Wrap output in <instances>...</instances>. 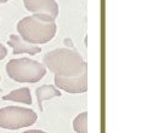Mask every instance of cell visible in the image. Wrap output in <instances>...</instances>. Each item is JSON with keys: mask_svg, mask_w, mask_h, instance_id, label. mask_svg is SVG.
Segmentation results:
<instances>
[{"mask_svg": "<svg viewBox=\"0 0 147 133\" xmlns=\"http://www.w3.org/2000/svg\"><path fill=\"white\" fill-rule=\"evenodd\" d=\"M73 130L77 133H88V113H80L73 121Z\"/></svg>", "mask_w": 147, "mask_h": 133, "instance_id": "obj_10", "label": "cell"}, {"mask_svg": "<svg viewBox=\"0 0 147 133\" xmlns=\"http://www.w3.org/2000/svg\"><path fill=\"white\" fill-rule=\"evenodd\" d=\"M3 100H11V102H18L30 105L32 104V96H30V90L28 87H22L18 90L10 92L6 96H3Z\"/></svg>", "mask_w": 147, "mask_h": 133, "instance_id": "obj_9", "label": "cell"}, {"mask_svg": "<svg viewBox=\"0 0 147 133\" xmlns=\"http://www.w3.org/2000/svg\"><path fill=\"white\" fill-rule=\"evenodd\" d=\"M38 115L34 110L22 106H5L0 109V127L5 130H20L35 124Z\"/></svg>", "mask_w": 147, "mask_h": 133, "instance_id": "obj_4", "label": "cell"}, {"mask_svg": "<svg viewBox=\"0 0 147 133\" xmlns=\"http://www.w3.org/2000/svg\"><path fill=\"white\" fill-rule=\"evenodd\" d=\"M23 133H46V132L41 131V130H29V131H26Z\"/></svg>", "mask_w": 147, "mask_h": 133, "instance_id": "obj_12", "label": "cell"}, {"mask_svg": "<svg viewBox=\"0 0 147 133\" xmlns=\"http://www.w3.org/2000/svg\"><path fill=\"white\" fill-rule=\"evenodd\" d=\"M17 31L26 42L32 45H41L48 44L55 38L57 25L54 18L33 15L20 21L17 23Z\"/></svg>", "mask_w": 147, "mask_h": 133, "instance_id": "obj_2", "label": "cell"}, {"mask_svg": "<svg viewBox=\"0 0 147 133\" xmlns=\"http://www.w3.org/2000/svg\"><path fill=\"white\" fill-rule=\"evenodd\" d=\"M6 56H7V49L4 45L0 44V61H3Z\"/></svg>", "mask_w": 147, "mask_h": 133, "instance_id": "obj_11", "label": "cell"}, {"mask_svg": "<svg viewBox=\"0 0 147 133\" xmlns=\"http://www.w3.org/2000/svg\"><path fill=\"white\" fill-rule=\"evenodd\" d=\"M6 73L16 82L34 84L45 76L46 68L30 58H17L11 59L6 64Z\"/></svg>", "mask_w": 147, "mask_h": 133, "instance_id": "obj_3", "label": "cell"}, {"mask_svg": "<svg viewBox=\"0 0 147 133\" xmlns=\"http://www.w3.org/2000/svg\"><path fill=\"white\" fill-rule=\"evenodd\" d=\"M23 5L33 15L48 16L54 19L59 16V4L56 0H23Z\"/></svg>", "mask_w": 147, "mask_h": 133, "instance_id": "obj_6", "label": "cell"}, {"mask_svg": "<svg viewBox=\"0 0 147 133\" xmlns=\"http://www.w3.org/2000/svg\"><path fill=\"white\" fill-rule=\"evenodd\" d=\"M44 67L55 76H74L86 70L88 64L74 50L62 47L48 52L43 57Z\"/></svg>", "mask_w": 147, "mask_h": 133, "instance_id": "obj_1", "label": "cell"}, {"mask_svg": "<svg viewBox=\"0 0 147 133\" xmlns=\"http://www.w3.org/2000/svg\"><path fill=\"white\" fill-rule=\"evenodd\" d=\"M55 85L68 93L88 91V69L74 76H55Z\"/></svg>", "mask_w": 147, "mask_h": 133, "instance_id": "obj_5", "label": "cell"}, {"mask_svg": "<svg viewBox=\"0 0 147 133\" xmlns=\"http://www.w3.org/2000/svg\"><path fill=\"white\" fill-rule=\"evenodd\" d=\"M35 94H36V99H38L39 109L40 111H43V103L45 100L52 99L55 97H61V91H59L52 85H43V86H39L36 88Z\"/></svg>", "mask_w": 147, "mask_h": 133, "instance_id": "obj_8", "label": "cell"}, {"mask_svg": "<svg viewBox=\"0 0 147 133\" xmlns=\"http://www.w3.org/2000/svg\"><path fill=\"white\" fill-rule=\"evenodd\" d=\"M6 1H9V0H0V4H4V3H6Z\"/></svg>", "mask_w": 147, "mask_h": 133, "instance_id": "obj_13", "label": "cell"}, {"mask_svg": "<svg viewBox=\"0 0 147 133\" xmlns=\"http://www.w3.org/2000/svg\"><path fill=\"white\" fill-rule=\"evenodd\" d=\"M7 45L10 47H12L13 55H21V53H28L30 56H34L36 53L41 52V47L38 45H32L26 42L21 36L18 35H10V39L7 41Z\"/></svg>", "mask_w": 147, "mask_h": 133, "instance_id": "obj_7", "label": "cell"}]
</instances>
